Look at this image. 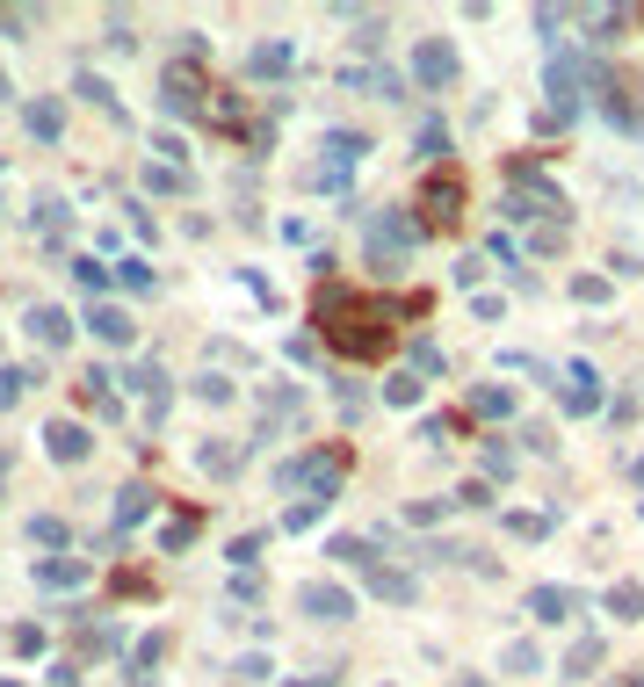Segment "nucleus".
Instances as JSON below:
<instances>
[{
	"mask_svg": "<svg viewBox=\"0 0 644 687\" xmlns=\"http://www.w3.org/2000/svg\"><path fill=\"white\" fill-rule=\"evenodd\" d=\"M312 326H319V340H326L341 362H384L391 340H398V304H391V297H362V290H348V283H319Z\"/></svg>",
	"mask_w": 644,
	"mask_h": 687,
	"instance_id": "f257e3e1",
	"label": "nucleus"
},
{
	"mask_svg": "<svg viewBox=\"0 0 644 687\" xmlns=\"http://www.w3.org/2000/svg\"><path fill=\"white\" fill-rule=\"evenodd\" d=\"M348 478V449L326 442V449H304L290 463H275V492H312V499H333Z\"/></svg>",
	"mask_w": 644,
	"mask_h": 687,
	"instance_id": "f03ea898",
	"label": "nucleus"
},
{
	"mask_svg": "<svg viewBox=\"0 0 644 687\" xmlns=\"http://www.w3.org/2000/svg\"><path fill=\"white\" fill-rule=\"evenodd\" d=\"M456 217H464V174L435 167V174L420 181V225L427 232H456Z\"/></svg>",
	"mask_w": 644,
	"mask_h": 687,
	"instance_id": "7ed1b4c3",
	"label": "nucleus"
},
{
	"mask_svg": "<svg viewBox=\"0 0 644 687\" xmlns=\"http://www.w3.org/2000/svg\"><path fill=\"white\" fill-rule=\"evenodd\" d=\"M420 239H427V225H420V217H406V210L370 217V261H377V268H398Z\"/></svg>",
	"mask_w": 644,
	"mask_h": 687,
	"instance_id": "20e7f679",
	"label": "nucleus"
},
{
	"mask_svg": "<svg viewBox=\"0 0 644 687\" xmlns=\"http://www.w3.org/2000/svg\"><path fill=\"white\" fill-rule=\"evenodd\" d=\"M594 80H608L601 58H587V51H558V58H550V102H558V109H579Z\"/></svg>",
	"mask_w": 644,
	"mask_h": 687,
	"instance_id": "39448f33",
	"label": "nucleus"
},
{
	"mask_svg": "<svg viewBox=\"0 0 644 687\" xmlns=\"http://www.w3.org/2000/svg\"><path fill=\"white\" fill-rule=\"evenodd\" d=\"M210 80H203V58H174L167 66V80H160V102L174 109V116H210Z\"/></svg>",
	"mask_w": 644,
	"mask_h": 687,
	"instance_id": "423d86ee",
	"label": "nucleus"
},
{
	"mask_svg": "<svg viewBox=\"0 0 644 687\" xmlns=\"http://www.w3.org/2000/svg\"><path fill=\"white\" fill-rule=\"evenodd\" d=\"M297 608L312 615V622H348L355 615V593L333 586V579H312V586H297Z\"/></svg>",
	"mask_w": 644,
	"mask_h": 687,
	"instance_id": "0eeeda50",
	"label": "nucleus"
},
{
	"mask_svg": "<svg viewBox=\"0 0 644 687\" xmlns=\"http://www.w3.org/2000/svg\"><path fill=\"white\" fill-rule=\"evenodd\" d=\"M413 80L420 87H449L456 80V44L449 37H420L413 44Z\"/></svg>",
	"mask_w": 644,
	"mask_h": 687,
	"instance_id": "6e6552de",
	"label": "nucleus"
},
{
	"mask_svg": "<svg viewBox=\"0 0 644 687\" xmlns=\"http://www.w3.org/2000/svg\"><path fill=\"white\" fill-rule=\"evenodd\" d=\"M601 87H608V116H616L623 131H637V123H644V80L608 66V80H601Z\"/></svg>",
	"mask_w": 644,
	"mask_h": 687,
	"instance_id": "1a4fd4ad",
	"label": "nucleus"
},
{
	"mask_svg": "<svg viewBox=\"0 0 644 687\" xmlns=\"http://www.w3.org/2000/svg\"><path fill=\"white\" fill-rule=\"evenodd\" d=\"M558 405H565V413H594V405H601V377H594L587 362H572L565 377H558Z\"/></svg>",
	"mask_w": 644,
	"mask_h": 687,
	"instance_id": "9d476101",
	"label": "nucleus"
},
{
	"mask_svg": "<svg viewBox=\"0 0 644 687\" xmlns=\"http://www.w3.org/2000/svg\"><path fill=\"white\" fill-rule=\"evenodd\" d=\"M87 333H95L102 348H131V333H138V326H131V311H116V304L102 297L95 311H87Z\"/></svg>",
	"mask_w": 644,
	"mask_h": 687,
	"instance_id": "9b49d317",
	"label": "nucleus"
},
{
	"mask_svg": "<svg viewBox=\"0 0 644 687\" xmlns=\"http://www.w3.org/2000/svg\"><path fill=\"white\" fill-rule=\"evenodd\" d=\"M44 449H51L58 463H87V449H95V442H87L80 420H51V427H44Z\"/></svg>",
	"mask_w": 644,
	"mask_h": 687,
	"instance_id": "f8f14e48",
	"label": "nucleus"
},
{
	"mask_svg": "<svg viewBox=\"0 0 644 687\" xmlns=\"http://www.w3.org/2000/svg\"><path fill=\"white\" fill-rule=\"evenodd\" d=\"M529 615H536V622H572V615H579V593H572V586H536V593H529Z\"/></svg>",
	"mask_w": 644,
	"mask_h": 687,
	"instance_id": "ddd939ff",
	"label": "nucleus"
},
{
	"mask_svg": "<svg viewBox=\"0 0 644 687\" xmlns=\"http://www.w3.org/2000/svg\"><path fill=\"white\" fill-rule=\"evenodd\" d=\"M29 333H37V348H66V340H73V319H66L58 304H37V311H29Z\"/></svg>",
	"mask_w": 644,
	"mask_h": 687,
	"instance_id": "4468645a",
	"label": "nucleus"
},
{
	"mask_svg": "<svg viewBox=\"0 0 644 687\" xmlns=\"http://www.w3.org/2000/svg\"><path fill=\"white\" fill-rule=\"evenodd\" d=\"M152 514V485H124L116 492V521H109V536H124V528H138Z\"/></svg>",
	"mask_w": 644,
	"mask_h": 687,
	"instance_id": "2eb2a0df",
	"label": "nucleus"
},
{
	"mask_svg": "<svg viewBox=\"0 0 644 687\" xmlns=\"http://www.w3.org/2000/svg\"><path fill=\"white\" fill-rule=\"evenodd\" d=\"M80 405H87V413H109V420H116V391H109V369H87V377H80Z\"/></svg>",
	"mask_w": 644,
	"mask_h": 687,
	"instance_id": "dca6fc26",
	"label": "nucleus"
},
{
	"mask_svg": "<svg viewBox=\"0 0 644 687\" xmlns=\"http://www.w3.org/2000/svg\"><path fill=\"white\" fill-rule=\"evenodd\" d=\"M507 413H514V391H500V384L471 391V420H507Z\"/></svg>",
	"mask_w": 644,
	"mask_h": 687,
	"instance_id": "f3484780",
	"label": "nucleus"
},
{
	"mask_svg": "<svg viewBox=\"0 0 644 687\" xmlns=\"http://www.w3.org/2000/svg\"><path fill=\"white\" fill-rule=\"evenodd\" d=\"M464 434H471V413H435V420L420 427V442H435V449H442V442H464Z\"/></svg>",
	"mask_w": 644,
	"mask_h": 687,
	"instance_id": "a211bd4d",
	"label": "nucleus"
},
{
	"mask_svg": "<svg viewBox=\"0 0 644 687\" xmlns=\"http://www.w3.org/2000/svg\"><path fill=\"white\" fill-rule=\"evenodd\" d=\"M196 528H203V514H196V507H181V514L160 528V550H189V543H196Z\"/></svg>",
	"mask_w": 644,
	"mask_h": 687,
	"instance_id": "6ab92c4d",
	"label": "nucleus"
},
{
	"mask_svg": "<svg viewBox=\"0 0 644 687\" xmlns=\"http://www.w3.org/2000/svg\"><path fill=\"white\" fill-rule=\"evenodd\" d=\"M362 579H370V593H384V601H413V593H420V586H413L406 572H384V565H370Z\"/></svg>",
	"mask_w": 644,
	"mask_h": 687,
	"instance_id": "aec40b11",
	"label": "nucleus"
},
{
	"mask_svg": "<svg viewBox=\"0 0 644 687\" xmlns=\"http://www.w3.org/2000/svg\"><path fill=\"white\" fill-rule=\"evenodd\" d=\"M247 73H254V80H275V73H290V44H261V51L247 58Z\"/></svg>",
	"mask_w": 644,
	"mask_h": 687,
	"instance_id": "412c9836",
	"label": "nucleus"
},
{
	"mask_svg": "<svg viewBox=\"0 0 644 687\" xmlns=\"http://www.w3.org/2000/svg\"><path fill=\"white\" fill-rule=\"evenodd\" d=\"M87 579V565H73V557H44L37 565V586H80Z\"/></svg>",
	"mask_w": 644,
	"mask_h": 687,
	"instance_id": "4be33fe9",
	"label": "nucleus"
},
{
	"mask_svg": "<svg viewBox=\"0 0 644 687\" xmlns=\"http://www.w3.org/2000/svg\"><path fill=\"white\" fill-rule=\"evenodd\" d=\"M333 557H341L348 572H370V565H377V550L362 543V536H333Z\"/></svg>",
	"mask_w": 644,
	"mask_h": 687,
	"instance_id": "5701e85b",
	"label": "nucleus"
},
{
	"mask_svg": "<svg viewBox=\"0 0 644 687\" xmlns=\"http://www.w3.org/2000/svg\"><path fill=\"white\" fill-rule=\"evenodd\" d=\"M456 507V499H406V507H398V521H413V528H427V521H442Z\"/></svg>",
	"mask_w": 644,
	"mask_h": 687,
	"instance_id": "b1692460",
	"label": "nucleus"
},
{
	"mask_svg": "<svg viewBox=\"0 0 644 687\" xmlns=\"http://www.w3.org/2000/svg\"><path fill=\"white\" fill-rule=\"evenodd\" d=\"M601 651H608L601 637H579V644L565 651V673H594V666H601Z\"/></svg>",
	"mask_w": 644,
	"mask_h": 687,
	"instance_id": "393cba45",
	"label": "nucleus"
},
{
	"mask_svg": "<svg viewBox=\"0 0 644 687\" xmlns=\"http://www.w3.org/2000/svg\"><path fill=\"white\" fill-rule=\"evenodd\" d=\"M608 615L637 622V615H644V586H608Z\"/></svg>",
	"mask_w": 644,
	"mask_h": 687,
	"instance_id": "a878e982",
	"label": "nucleus"
},
{
	"mask_svg": "<svg viewBox=\"0 0 644 687\" xmlns=\"http://www.w3.org/2000/svg\"><path fill=\"white\" fill-rule=\"evenodd\" d=\"M167 659V630H152V637H138V651H131V666H138V680H145V666H160Z\"/></svg>",
	"mask_w": 644,
	"mask_h": 687,
	"instance_id": "bb28decb",
	"label": "nucleus"
},
{
	"mask_svg": "<svg viewBox=\"0 0 644 687\" xmlns=\"http://www.w3.org/2000/svg\"><path fill=\"white\" fill-rule=\"evenodd\" d=\"M29 131H37V138H58V131H66V116H58L51 102H29Z\"/></svg>",
	"mask_w": 644,
	"mask_h": 687,
	"instance_id": "cd10ccee",
	"label": "nucleus"
},
{
	"mask_svg": "<svg viewBox=\"0 0 644 687\" xmlns=\"http://www.w3.org/2000/svg\"><path fill=\"white\" fill-rule=\"evenodd\" d=\"M29 384H37L29 369H0V413H8V405H15V398H22Z\"/></svg>",
	"mask_w": 644,
	"mask_h": 687,
	"instance_id": "c85d7f7f",
	"label": "nucleus"
},
{
	"mask_svg": "<svg viewBox=\"0 0 644 687\" xmlns=\"http://www.w3.org/2000/svg\"><path fill=\"white\" fill-rule=\"evenodd\" d=\"M384 405H420V377H391L384 384Z\"/></svg>",
	"mask_w": 644,
	"mask_h": 687,
	"instance_id": "c756f323",
	"label": "nucleus"
},
{
	"mask_svg": "<svg viewBox=\"0 0 644 687\" xmlns=\"http://www.w3.org/2000/svg\"><path fill=\"white\" fill-rule=\"evenodd\" d=\"M456 507H471V514H485V507H493V485H456Z\"/></svg>",
	"mask_w": 644,
	"mask_h": 687,
	"instance_id": "7c9ffc66",
	"label": "nucleus"
},
{
	"mask_svg": "<svg viewBox=\"0 0 644 687\" xmlns=\"http://www.w3.org/2000/svg\"><path fill=\"white\" fill-rule=\"evenodd\" d=\"M485 268H493L485 254H464V261H456V283H464V290H471V283H485Z\"/></svg>",
	"mask_w": 644,
	"mask_h": 687,
	"instance_id": "2f4dec72",
	"label": "nucleus"
},
{
	"mask_svg": "<svg viewBox=\"0 0 644 687\" xmlns=\"http://www.w3.org/2000/svg\"><path fill=\"white\" fill-rule=\"evenodd\" d=\"M15 651H22V659H37V651H44V630H37V622H22V630H15Z\"/></svg>",
	"mask_w": 644,
	"mask_h": 687,
	"instance_id": "473e14b6",
	"label": "nucleus"
},
{
	"mask_svg": "<svg viewBox=\"0 0 644 687\" xmlns=\"http://www.w3.org/2000/svg\"><path fill=\"white\" fill-rule=\"evenodd\" d=\"M514 536L536 543V536H550V521H543V514H514Z\"/></svg>",
	"mask_w": 644,
	"mask_h": 687,
	"instance_id": "72a5a7b5",
	"label": "nucleus"
},
{
	"mask_svg": "<svg viewBox=\"0 0 644 687\" xmlns=\"http://www.w3.org/2000/svg\"><path fill=\"white\" fill-rule=\"evenodd\" d=\"M507 673H536V644H507Z\"/></svg>",
	"mask_w": 644,
	"mask_h": 687,
	"instance_id": "f704fd0d",
	"label": "nucleus"
},
{
	"mask_svg": "<svg viewBox=\"0 0 644 687\" xmlns=\"http://www.w3.org/2000/svg\"><path fill=\"white\" fill-rule=\"evenodd\" d=\"M572 297H579V304H601V297H608V283H601V275H579Z\"/></svg>",
	"mask_w": 644,
	"mask_h": 687,
	"instance_id": "c9c22d12",
	"label": "nucleus"
},
{
	"mask_svg": "<svg viewBox=\"0 0 644 687\" xmlns=\"http://www.w3.org/2000/svg\"><path fill=\"white\" fill-rule=\"evenodd\" d=\"M116 275H124V290H152V268H145V261H124Z\"/></svg>",
	"mask_w": 644,
	"mask_h": 687,
	"instance_id": "e433bc0d",
	"label": "nucleus"
},
{
	"mask_svg": "<svg viewBox=\"0 0 644 687\" xmlns=\"http://www.w3.org/2000/svg\"><path fill=\"white\" fill-rule=\"evenodd\" d=\"M116 593H131V601H145V593H152V579H145V572H116Z\"/></svg>",
	"mask_w": 644,
	"mask_h": 687,
	"instance_id": "4c0bfd02",
	"label": "nucleus"
},
{
	"mask_svg": "<svg viewBox=\"0 0 644 687\" xmlns=\"http://www.w3.org/2000/svg\"><path fill=\"white\" fill-rule=\"evenodd\" d=\"M73 87H80V95H87V102H95V109H109V87H102V80H95V73H80V80H73Z\"/></svg>",
	"mask_w": 644,
	"mask_h": 687,
	"instance_id": "58836bf2",
	"label": "nucleus"
},
{
	"mask_svg": "<svg viewBox=\"0 0 644 687\" xmlns=\"http://www.w3.org/2000/svg\"><path fill=\"white\" fill-rule=\"evenodd\" d=\"M145 181H152V189H181L189 174H181V167H145Z\"/></svg>",
	"mask_w": 644,
	"mask_h": 687,
	"instance_id": "ea45409f",
	"label": "nucleus"
},
{
	"mask_svg": "<svg viewBox=\"0 0 644 687\" xmlns=\"http://www.w3.org/2000/svg\"><path fill=\"white\" fill-rule=\"evenodd\" d=\"M536 254H565V225H543L536 232Z\"/></svg>",
	"mask_w": 644,
	"mask_h": 687,
	"instance_id": "a19ab883",
	"label": "nucleus"
},
{
	"mask_svg": "<svg viewBox=\"0 0 644 687\" xmlns=\"http://www.w3.org/2000/svg\"><path fill=\"white\" fill-rule=\"evenodd\" d=\"M203 471H239V449H203Z\"/></svg>",
	"mask_w": 644,
	"mask_h": 687,
	"instance_id": "79ce46f5",
	"label": "nucleus"
},
{
	"mask_svg": "<svg viewBox=\"0 0 644 687\" xmlns=\"http://www.w3.org/2000/svg\"><path fill=\"white\" fill-rule=\"evenodd\" d=\"M630 478H637V485H644V456H637V463H630Z\"/></svg>",
	"mask_w": 644,
	"mask_h": 687,
	"instance_id": "37998d69",
	"label": "nucleus"
},
{
	"mask_svg": "<svg viewBox=\"0 0 644 687\" xmlns=\"http://www.w3.org/2000/svg\"><path fill=\"white\" fill-rule=\"evenodd\" d=\"M616 687H644V680H637V673H630V680H616Z\"/></svg>",
	"mask_w": 644,
	"mask_h": 687,
	"instance_id": "c03bdc74",
	"label": "nucleus"
},
{
	"mask_svg": "<svg viewBox=\"0 0 644 687\" xmlns=\"http://www.w3.org/2000/svg\"><path fill=\"white\" fill-rule=\"evenodd\" d=\"M637 22H644V8H637Z\"/></svg>",
	"mask_w": 644,
	"mask_h": 687,
	"instance_id": "a18cd8bd",
	"label": "nucleus"
}]
</instances>
